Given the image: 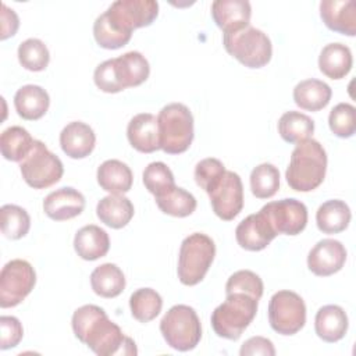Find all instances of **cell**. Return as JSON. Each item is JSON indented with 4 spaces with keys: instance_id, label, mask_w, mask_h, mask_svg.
Masks as SVG:
<instances>
[{
    "instance_id": "cell-1",
    "label": "cell",
    "mask_w": 356,
    "mask_h": 356,
    "mask_svg": "<svg viewBox=\"0 0 356 356\" xmlns=\"http://www.w3.org/2000/svg\"><path fill=\"white\" fill-rule=\"evenodd\" d=\"M71 324L75 337L99 356L138 353L135 342L124 335L100 306L83 305L78 307L72 314Z\"/></svg>"
},
{
    "instance_id": "cell-2",
    "label": "cell",
    "mask_w": 356,
    "mask_h": 356,
    "mask_svg": "<svg viewBox=\"0 0 356 356\" xmlns=\"http://www.w3.org/2000/svg\"><path fill=\"white\" fill-rule=\"evenodd\" d=\"M150 74L146 57L139 51H127L117 58L99 64L93 74L95 85L106 93H118L127 88L142 85Z\"/></svg>"
},
{
    "instance_id": "cell-3",
    "label": "cell",
    "mask_w": 356,
    "mask_h": 356,
    "mask_svg": "<svg viewBox=\"0 0 356 356\" xmlns=\"http://www.w3.org/2000/svg\"><path fill=\"white\" fill-rule=\"evenodd\" d=\"M327 171V153L316 139L296 143L285 171L288 185L298 192H310L318 188Z\"/></svg>"
},
{
    "instance_id": "cell-4",
    "label": "cell",
    "mask_w": 356,
    "mask_h": 356,
    "mask_svg": "<svg viewBox=\"0 0 356 356\" xmlns=\"http://www.w3.org/2000/svg\"><path fill=\"white\" fill-rule=\"evenodd\" d=\"M259 300L242 292L228 293L225 300L211 313L214 332L225 339L236 341L257 313Z\"/></svg>"
},
{
    "instance_id": "cell-5",
    "label": "cell",
    "mask_w": 356,
    "mask_h": 356,
    "mask_svg": "<svg viewBox=\"0 0 356 356\" xmlns=\"http://www.w3.org/2000/svg\"><path fill=\"white\" fill-rule=\"evenodd\" d=\"M160 149L168 154H179L189 149L193 140V115L182 103L164 106L159 115Z\"/></svg>"
},
{
    "instance_id": "cell-6",
    "label": "cell",
    "mask_w": 356,
    "mask_h": 356,
    "mask_svg": "<svg viewBox=\"0 0 356 356\" xmlns=\"http://www.w3.org/2000/svg\"><path fill=\"white\" fill-rule=\"evenodd\" d=\"M216 256L214 241L202 232L188 235L179 248L178 278L181 284L193 286L207 274Z\"/></svg>"
},
{
    "instance_id": "cell-7",
    "label": "cell",
    "mask_w": 356,
    "mask_h": 356,
    "mask_svg": "<svg viewBox=\"0 0 356 356\" xmlns=\"http://www.w3.org/2000/svg\"><path fill=\"white\" fill-rule=\"evenodd\" d=\"M222 43L227 53L248 68H261L270 63L273 56L270 38L263 31L250 25L225 32Z\"/></svg>"
},
{
    "instance_id": "cell-8",
    "label": "cell",
    "mask_w": 356,
    "mask_h": 356,
    "mask_svg": "<svg viewBox=\"0 0 356 356\" xmlns=\"http://www.w3.org/2000/svg\"><path fill=\"white\" fill-rule=\"evenodd\" d=\"M160 331L167 345L179 352L195 349L202 338L200 320L195 309L188 305L172 306L163 316Z\"/></svg>"
},
{
    "instance_id": "cell-9",
    "label": "cell",
    "mask_w": 356,
    "mask_h": 356,
    "mask_svg": "<svg viewBox=\"0 0 356 356\" xmlns=\"http://www.w3.org/2000/svg\"><path fill=\"white\" fill-rule=\"evenodd\" d=\"M19 170L24 181L33 189H46L57 184L64 174L58 156L38 139H35L29 154L19 163Z\"/></svg>"
},
{
    "instance_id": "cell-10",
    "label": "cell",
    "mask_w": 356,
    "mask_h": 356,
    "mask_svg": "<svg viewBox=\"0 0 356 356\" xmlns=\"http://www.w3.org/2000/svg\"><path fill=\"white\" fill-rule=\"evenodd\" d=\"M268 323L281 335L299 332L306 323V305L303 299L292 291L275 292L268 303Z\"/></svg>"
},
{
    "instance_id": "cell-11",
    "label": "cell",
    "mask_w": 356,
    "mask_h": 356,
    "mask_svg": "<svg viewBox=\"0 0 356 356\" xmlns=\"http://www.w3.org/2000/svg\"><path fill=\"white\" fill-rule=\"evenodd\" d=\"M35 284L36 273L29 261L10 260L0 273V306L7 309L19 305L32 292Z\"/></svg>"
},
{
    "instance_id": "cell-12",
    "label": "cell",
    "mask_w": 356,
    "mask_h": 356,
    "mask_svg": "<svg viewBox=\"0 0 356 356\" xmlns=\"http://www.w3.org/2000/svg\"><path fill=\"white\" fill-rule=\"evenodd\" d=\"M260 211L267 217L277 235H298L307 224V209L305 203L293 197L270 202Z\"/></svg>"
},
{
    "instance_id": "cell-13",
    "label": "cell",
    "mask_w": 356,
    "mask_h": 356,
    "mask_svg": "<svg viewBox=\"0 0 356 356\" xmlns=\"http://www.w3.org/2000/svg\"><path fill=\"white\" fill-rule=\"evenodd\" d=\"M207 195L214 214L224 221L234 220L243 209V185L234 171L227 170Z\"/></svg>"
},
{
    "instance_id": "cell-14",
    "label": "cell",
    "mask_w": 356,
    "mask_h": 356,
    "mask_svg": "<svg viewBox=\"0 0 356 356\" xmlns=\"http://www.w3.org/2000/svg\"><path fill=\"white\" fill-rule=\"evenodd\" d=\"M108 18L122 31L149 26L159 15V3L154 0H117L106 10Z\"/></svg>"
},
{
    "instance_id": "cell-15",
    "label": "cell",
    "mask_w": 356,
    "mask_h": 356,
    "mask_svg": "<svg viewBox=\"0 0 356 356\" xmlns=\"http://www.w3.org/2000/svg\"><path fill=\"white\" fill-rule=\"evenodd\" d=\"M346 261L345 246L331 238L318 241L307 254L309 270L318 277H328L338 273Z\"/></svg>"
},
{
    "instance_id": "cell-16",
    "label": "cell",
    "mask_w": 356,
    "mask_h": 356,
    "mask_svg": "<svg viewBox=\"0 0 356 356\" xmlns=\"http://www.w3.org/2000/svg\"><path fill=\"white\" fill-rule=\"evenodd\" d=\"M275 236V231L261 211L243 218L235 229V238L238 245L242 249L250 252L263 250Z\"/></svg>"
},
{
    "instance_id": "cell-17",
    "label": "cell",
    "mask_w": 356,
    "mask_h": 356,
    "mask_svg": "<svg viewBox=\"0 0 356 356\" xmlns=\"http://www.w3.org/2000/svg\"><path fill=\"white\" fill-rule=\"evenodd\" d=\"M85 209L83 195L71 186L50 192L43 200L44 214L54 221H65L79 216Z\"/></svg>"
},
{
    "instance_id": "cell-18",
    "label": "cell",
    "mask_w": 356,
    "mask_h": 356,
    "mask_svg": "<svg viewBox=\"0 0 356 356\" xmlns=\"http://www.w3.org/2000/svg\"><path fill=\"white\" fill-rule=\"evenodd\" d=\"M320 17L328 29L346 36L356 35V3L353 0H323Z\"/></svg>"
},
{
    "instance_id": "cell-19",
    "label": "cell",
    "mask_w": 356,
    "mask_h": 356,
    "mask_svg": "<svg viewBox=\"0 0 356 356\" xmlns=\"http://www.w3.org/2000/svg\"><path fill=\"white\" fill-rule=\"evenodd\" d=\"M129 145L140 153H153L160 149L157 118L150 113L136 114L127 127Z\"/></svg>"
},
{
    "instance_id": "cell-20",
    "label": "cell",
    "mask_w": 356,
    "mask_h": 356,
    "mask_svg": "<svg viewBox=\"0 0 356 356\" xmlns=\"http://www.w3.org/2000/svg\"><path fill=\"white\" fill-rule=\"evenodd\" d=\"M252 7L246 0H216L211 3V17L225 33L250 25Z\"/></svg>"
},
{
    "instance_id": "cell-21",
    "label": "cell",
    "mask_w": 356,
    "mask_h": 356,
    "mask_svg": "<svg viewBox=\"0 0 356 356\" xmlns=\"http://www.w3.org/2000/svg\"><path fill=\"white\" fill-rule=\"evenodd\" d=\"M95 145L96 135L93 129L82 121H72L67 124L60 134V146L71 159L88 157L93 152Z\"/></svg>"
},
{
    "instance_id": "cell-22",
    "label": "cell",
    "mask_w": 356,
    "mask_h": 356,
    "mask_svg": "<svg viewBox=\"0 0 356 356\" xmlns=\"http://www.w3.org/2000/svg\"><path fill=\"white\" fill-rule=\"evenodd\" d=\"M314 330L320 339L338 342L348 331V316L338 305H325L318 309L314 317Z\"/></svg>"
},
{
    "instance_id": "cell-23",
    "label": "cell",
    "mask_w": 356,
    "mask_h": 356,
    "mask_svg": "<svg viewBox=\"0 0 356 356\" xmlns=\"http://www.w3.org/2000/svg\"><path fill=\"white\" fill-rule=\"evenodd\" d=\"M74 249L83 260H97L106 256L110 249L108 234L95 224L85 225L75 234Z\"/></svg>"
},
{
    "instance_id": "cell-24",
    "label": "cell",
    "mask_w": 356,
    "mask_h": 356,
    "mask_svg": "<svg viewBox=\"0 0 356 356\" xmlns=\"http://www.w3.org/2000/svg\"><path fill=\"white\" fill-rule=\"evenodd\" d=\"M17 114L28 121L42 118L50 106L49 93L39 85H24L14 96Z\"/></svg>"
},
{
    "instance_id": "cell-25",
    "label": "cell",
    "mask_w": 356,
    "mask_h": 356,
    "mask_svg": "<svg viewBox=\"0 0 356 356\" xmlns=\"http://www.w3.org/2000/svg\"><path fill=\"white\" fill-rule=\"evenodd\" d=\"M97 184L110 195H122L132 188L134 174L131 168L115 159L103 161L97 168Z\"/></svg>"
},
{
    "instance_id": "cell-26",
    "label": "cell",
    "mask_w": 356,
    "mask_h": 356,
    "mask_svg": "<svg viewBox=\"0 0 356 356\" xmlns=\"http://www.w3.org/2000/svg\"><path fill=\"white\" fill-rule=\"evenodd\" d=\"M132 202L122 195H108L99 200L96 206L97 218L110 228H124L134 217Z\"/></svg>"
},
{
    "instance_id": "cell-27",
    "label": "cell",
    "mask_w": 356,
    "mask_h": 356,
    "mask_svg": "<svg viewBox=\"0 0 356 356\" xmlns=\"http://www.w3.org/2000/svg\"><path fill=\"white\" fill-rule=\"evenodd\" d=\"M352 51L343 43H328L318 56L320 71L331 79L345 78L352 70Z\"/></svg>"
},
{
    "instance_id": "cell-28",
    "label": "cell",
    "mask_w": 356,
    "mask_h": 356,
    "mask_svg": "<svg viewBox=\"0 0 356 356\" xmlns=\"http://www.w3.org/2000/svg\"><path fill=\"white\" fill-rule=\"evenodd\" d=\"M330 85L320 79H305L293 88V100L298 107L307 111L323 110L331 100Z\"/></svg>"
},
{
    "instance_id": "cell-29",
    "label": "cell",
    "mask_w": 356,
    "mask_h": 356,
    "mask_svg": "<svg viewBox=\"0 0 356 356\" xmlns=\"http://www.w3.org/2000/svg\"><path fill=\"white\" fill-rule=\"evenodd\" d=\"M352 214L349 206L339 199L324 202L316 213L317 228L324 234H339L345 231L350 222Z\"/></svg>"
},
{
    "instance_id": "cell-30",
    "label": "cell",
    "mask_w": 356,
    "mask_h": 356,
    "mask_svg": "<svg viewBox=\"0 0 356 356\" xmlns=\"http://www.w3.org/2000/svg\"><path fill=\"white\" fill-rule=\"evenodd\" d=\"M90 285L96 295L102 298H115L125 288V275L114 263L97 266L90 274Z\"/></svg>"
},
{
    "instance_id": "cell-31",
    "label": "cell",
    "mask_w": 356,
    "mask_h": 356,
    "mask_svg": "<svg viewBox=\"0 0 356 356\" xmlns=\"http://www.w3.org/2000/svg\"><path fill=\"white\" fill-rule=\"evenodd\" d=\"M35 139L31 134L19 127L13 125L1 132L0 136V150L6 160L8 161H22L31 152Z\"/></svg>"
},
{
    "instance_id": "cell-32",
    "label": "cell",
    "mask_w": 356,
    "mask_h": 356,
    "mask_svg": "<svg viewBox=\"0 0 356 356\" xmlns=\"http://www.w3.org/2000/svg\"><path fill=\"white\" fill-rule=\"evenodd\" d=\"M314 132V121L300 111H286L278 120V134L288 143H300Z\"/></svg>"
},
{
    "instance_id": "cell-33",
    "label": "cell",
    "mask_w": 356,
    "mask_h": 356,
    "mask_svg": "<svg viewBox=\"0 0 356 356\" xmlns=\"http://www.w3.org/2000/svg\"><path fill=\"white\" fill-rule=\"evenodd\" d=\"M131 314L140 323H149L154 320L163 307V299L160 293L152 288H139L129 298Z\"/></svg>"
},
{
    "instance_id": "cell-34",
    "label": "cell",
    "mask_w": 356,
    "mask_h": 356,
    "mask_svg": "<svg viewBox=\"0 0 356 356\" xmlns=\"http://www.w3.org/2000/svg\"><path fill=\"white\" fill-rule=\"evenodd\" d=\"M159 209L168 216L172 217H188L196 210V199L195 196L185 191L184 188L174 186L168 192H165L161 196L154 197Z\"/></svg>"
},
{
    "instance_id": "cell-35",
    "label": "cell",
    "mask_w": 356,
    "mask_h": 356,
    "mask_svg": "<svg viewBox=\"0 0 356 356\" xmlns=\"http://www.w3.org/2000/svg\"><path fill=\"white\" fill-rule=\"evenodd\" d=\"M93 36L100 47L115 50L125 46L131 40L132 33L118 28L104 11L96 18L93 24Z\"/></svg>"
},
{
    "instance_id": "cell-36",
    "label": "cell",
    "mask_w": 356,
    "mask_h": 356,
    "mask_svg": "<svg viewBox=\"0 0 356 356\" xmlns=\"http://www.w3.org/2000/svg\"><path fill=\"white\" fill-rule=\"evenodd\" d=\"M250 189L257 199L273 197L280 189V171L270 163L256 165L250 172Z\"/></svg>"
},
{
    "instance_id": "cell-37",
    "label": "cell",
    "mask_w": 356,
    "mask_h": 356,
    "mask_svg": "<svg viewBox=\"0 0 356 356\" xmlns=\"http://www.w3.org/2000/svg\"><path fill=\"white\" fill-rule=\"evenodd\" d=\"M1 232L8 239L25 236L31 228V217L25 209L17 204H4L0 209Z\"/></svg>"
},
{
    "instance_id": "cell-38",
    "label": "cell",
    "mask_w": 356,
    "mask_h": 356,
    "mask_svg": "<svg viewBox=\"0 0 356 356\" xmlns=\"http://www.w3.org/2000/svg\"><path fill=\"white\" fill-rule=\"evenodd\" d=\"M18 61L19 64L33 72H39L46 70L50 61V53L47 46L36 38H29L19 43L18 46Z\"/></svg>"
},
{
    "instance_id": "cell-39",
    "label": "cell",
    "mask_w": 356,
    "mask_h": 356,
    "mask_svg": "<svg viewBox=\"0 0 356 356\" xmlns=\"http://www.w3.org/2000/svg\"><path fill=\"white\" fill-rule=\"evenodd\" d=\"M143 184L145 188L157 197L172 189L175 186V179L165 163L153 161L143 171Z\"/></svg>"
},
{
    "instance_id": "cell-40",
    "label": "cell",
    "mask_w": 356,
    "mask_h": 356,
    "mask_svg": "<svg viewBox=\"0 0 356 356\" xmlns=\"http://www.w3.org/2000/svg\"><path fill=\"white\" fill-rule=\"evenodd\" d=\"M331 132L338 138H350L356 132V110L350 103H338L328 115Z\"/></svg>"
},
{
    "instance_id": "cell-41",
    "label": "cell",
    "mask_w": 356,
    "mask_h": 356,
    "mask_svg": "<svg viewBox=\"0 0 356 356\" xmlns=\"http://www.w3.org/2000/svg\"><path fill=\"white\" fill-rule=\"evenodd\" d=\"M263 281L261 278L250 271V270H239L235 271L225 284V293H234V292H242L253 296L254 299L260 300L263 296Z\"/></svg>"
},
{
    "instance_id": "cell-42",
    "label": "cell",
    "mask_w": 356,
    "mask_h": 356,
    "mask_svg": "<svg viewBox=\"0 0 356 356\" xmlns=\"http://www.w3.org/2000/svg\"><path fill=\"white\" fill-rule=\"evenodd\" d=\"M224 164L214 157H207L200 160L195 167V181L196 184L209 193L211 188L222 178L225 174Z\"/></svg>"
},
{
    "instance_id": "cell-43",
    "label": "cell",
    "mask_w": 356,
    "mask_h": 356,
    "mask_svg": "<svg viewBox=\"0 0 356 356\" xmlns=\"http://www.w3.org/2000/svg\"><path fill=\"white\" fill-rule=\"evenodd\" d=\"M0 328H1V338H0V349L6 350L10 348H15L22 337L24 328L21 321L14 316H1L0 317Z\"/></svg>"
},
{
    "instance_id": "cell-44",
    "label": "cell",
    "mask_w": 356,
    "mask_h": 356,
    "mask_svg": "<svg viewBox=\"0 0 356 356\" xmlns=\"http://www.w3.org/2000/svg\"><path fill=\"white\" fill-rule=\"evenodd\" d=\"M239 355L241 356H254V355L274 356L275 349L270 339L264 337H252L242 343Z\"/></svg>"
},
{
    "instance_id": "cell-45",
    "label": "cell",
    "mask_w": 356,
    "mask_h": 356,
    "mask_svg": "<svg viewBox=\"0 0 356 356\" xmlns=\"http://www.w3.org/2000/svg\"><path fill=\"white\" fill-rule=\"evenodd\" d=\"M19 19L18 15L13 8H10L7 4H1V35L0 39L6 40L10 36H14L18 31Z\"/></svg>"
}]
</instances>
